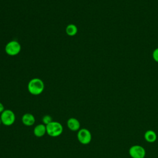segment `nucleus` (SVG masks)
I'll return each instance as SVG.
<instances>
[{"label": "nucleus", "instance_id": "f257e3e1", "mask_svg": "<svg viewBox=\"0 0 158 158\" xmlns=\"http://www.w3.org/2000/svg\"><path fill=\"white\" fill-rule=\"evenodd\" d=\"M27 88L31 94L35 96L40 95L44 91V83L41 79L34 78L29 81Z\"/></svg>", "mask_w": 158, "mask_h": 158}, {"label": "nucleus", "instance_id": "f03ea898", "mask_svg": "<svg viewBox=\"0 0 158 158\" xmlns=\"http://www.w3.org/2000/svg\"><path fill=\"white\" fill-rule=\"evenodd\" d=\"M46 133L51 137H57L59 136L63 132V126L62 125L56 121H52L48 125H46Z\"/></svg>", "mask_w": 158, "mask_h": 158}, {"label": "nucleus", "instance_id": "7ed1b4c3", "mask_svg": "<svg viewBox=\"0 0 158 158\" xmlns=\"http://www.w3.org/2000/svg\"><path fill=\"white\" fill-rule=\"evenodd\" d=\"M2 123L5 126H11L15 121V115L10 109H5L0 115Z\"/></svg>", "mask_w": 158, "mask_h": 158}, {"label": "nucleus", "instance_id": "20e7f679", "mask_svg": "<svg viewBox=\"0 0 158 158\" xmlns=\"http://www.w3.org/2000/svg\"><path fill=\"white\" fill-rule=\"evenodd\" d=\"M21 51V45L16 40L8 42L5 46V52L9 56H14L19 54Z\"/></svg>", "mask_w": 158, "mask_h": 158}, {"label": "nucleus", "instance_id": "39448f33", "mask_svg": "<svg viewBox=\"0 0 158 158\" xmlns=\"http://www.w3.org/2000/svg\"><path fill=\"white\" fill-rule=\"evenodd\" d=\"M77 136L78 141L81 144L84 145L88 144L91 141L92 139V135L90 131L85 128H80L77 131Z\"/></svg>", "mask_w": 158, "mask_h": 158}, {"label": "nucleus", "instance_id": "423d86ee", "mask_svg": "<svg viewBox=\"0 0 158 158\" xmlns=\"http://www.w3.org/2000/svg\"><path fill=\"white\" fill-rule=\"evenodd\" d=\"M128 152L131 158H144L146 156L144 148L140 145H133L131 146Z\"/></svg>", "mask_w": 158, "mask_h": 158}, {"label": "nucleus", "instance_id": "0eeeda50", "mask_svg": "<svg viewBox=\"0 0 158 158\" xmlns=\"http://www.w3.org/2000/svg\"><path fill=\"white\" fill-rule=\"evenodd\" d=\"M68 128L72 131H78L80 129V123L79 120L75 117H70L67 121Z\"/></svg>", "mask_w": 158, "mask_h": 158}, {"label": "nucleus", "instance_id": "6e6552de", "mask_svg": "<svg viewBox=\"0 0 158 158\" xmlns=\"http://www.w3.org/2000/svg\"><path fill=\"white\" fill-rule=\"evenodd\" d=\"M22 122L24 125L30 127L35 124V117L31 113H25L22 117Z\"/></svg>", "mask_w": 158, "mask_h": 158}, {"label": "nucleus", "instance_id": "1a4fd4ad", "mask_svg": "<svg viewBox=\"0 0 158 158\" xmlns=\"http://www.w3.org/2000/svg\"><path fill=\"white\" fill-rule=\"evenodd\" d=\"M34 135L38 138L43 137L46 134V127L43 123L36 125L33 129Z\"/></svg>", "mask_w": 158, "mask_h": 158}, {"label": "nucleus", "instance_id": "9d476101", "mask_svg": "<svg viewBox=\"0 0 158 158\" xmlns=\"http://www.w3.org/2000/svg\"><path fill=\"white\" fill-rule=\"evenodd\" d=\"M144 139L149 143H154L157 139V135L153 130H149L146 131L144 135Z\"/></svg>", "mask_w": 158, "mask_h": 158}, {"label": "nucleus", "instance_id": "9b49d317", "mask_svg": "<svg viewBox=\"0 0 158 158\" xmlns=\"http://www.w3.org/2000/svg\"><path fill=\"white\" fill-rule=\"evenodd\" d=\"M65 32L67 35L70 36H75L77 32H78V28L74 24H69L65 28Z\"/></svg>", "mask_w": 158, "mask_h": 158}, {"label": "nucleus", "instance_id": "f8f14e48", "mask_svg": "<svg viewBox=\"0 0 158 158\" xmlns=\"http://www.w3.org/2000/svg\"><path fill=\"white\" fill-rule=\"evenodd\" d=\"M42 122L44 125H47L49 123H50L51 122H52V118L51 115H44L43 117H42Z\"/></svg>", "mask_w": 158, "mask_h": 158}, {"label": "nucleus", "instance_id": "ddd939ff", "mask_svg": "<svg viewBox=\"0 0 158 158\" xmlns=\"http://www.w3.org/2000/svg\"><path fill=\"white\" fill-rule=\"evenodd\" d=\"M152 58L154 60L158 63V48H156L152 52Z\"/></svg>", "mask_w": 158, "mask_h": 158}, {"label": "nucleus", "instance_id": "4468645a", "mask_svg": "<svg viewBox=\"0 0 158 158\" xmlns=\"http://www.w3.org/2000/svg\"><path fill=\"white\" fill-rule=\"evenodd\" d=\"M4 110H5V109H4V106L3 104L0 102V114H1Z\"/></svg>", "mask_w": 158, "mask_h": 158}, {"label": "nucleus", "instance_id": "2eb2a0df", "mask_svg": "<svg viewBox=\"0 0 158 158\" xmlns=\"http://www.w3.org/2000/svg\"><path fill=\"white\" fill-rule=\"evenodd\" d=\"M2 124V122H1V118H0V125Z\"/></svg>", "mask_w": 158, "mask_h": 158}]
</instances>
